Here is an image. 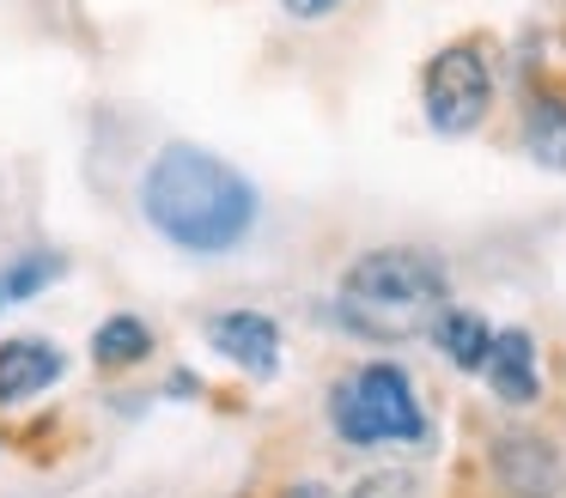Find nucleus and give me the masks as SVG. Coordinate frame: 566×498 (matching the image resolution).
I'll list each match as a JSON object with an SVG mask.
<instances>
[{
  "instance_id": "nucleus-5",
  "label": "nucleus",
  "mask_w": 566,
  "mask_h": 498,
  "mask_svg": "<svg viewBox=\"0 0 566 498\" xmlns=\"http://www.w3.org/2000/svg\"><path fill=\"white\" fill-rule=\"evenodd\" d=\"M208 347L220 352L226 364H238L244 377L269 383L281 371V322L262 310H213L208 316Z\"/></svg>"
},
{
  "instance_id": "nucleus-7",
  "label": "nucleus",
  "mask_w": 566,
  "mask_h": 498,
  "mask_svg": "<svg viewBox=\"0 0 566 498\" xmlns=\"http://www.w3.org/2000/svg\"><path fill=\"white\" fill-rule=\"evenodd\" d=\"M67 371V352L43 335H25V340H0V407H19V401L55 389Z\"/></svg>"
},
{
  "instance_id": "nucleus-10",
  "label": "nucleus",
  "mask_w": 566,
  "mask_h": 498,
  "mask_svg": "<svg viewBox=\"0 0 566 498\" xmlns=\"http://www.w3.org/2000/svg\"><path fill=\"white\" fill-rule=\"evenodd\" d=\"M62 274H67V255H55V250H25L13 262H0V316L13 304H31L38 292H50Z\"/></svg>"
},
{
  "instance_id": "nucleus-11",
  "label": "nucleus",
  "mask_w": 566,
  "mask_h": 498,
  "mask_svg": "<svg viewBox=\"0 0 566 498\" xmlns=\"http://www.w3.org/2000/svg\"><path fill=\"white\" fill-rule=\"evenodd\" d=\"M153 352V328L140 322V316H104L98 335H92V359L104 364V371H128V364H140Z\"/></svg>"
},
{
  "instance_id": "nucleus-12",
  "label": "nucleus",
  "mask_w": 566,
  "mask_h": 498,
  "mask_svg": "<svg viewBox=\"0 0 566 498\" xmlns=\"http://www.w3.org/2000/svg\"><path fill=\"white\" fill-rule=\"evenodd\" d=\"M524 140H530V158H536V165L566 170V104L560 97H536V104H530Z\"/></svg>"
},
{
  "instance_id": "nucleus-2",
  "label": "nucleus",
  "mask_w": 566,
  "mask_h": 498,
  "mask_svg": "<svg viewBox=\"0 0 566 498\" xmlns=\"http://www.w3.org/2000/svg\"><path fill=\"white\" fill-rule=\"evenodd\" d=\"M444 310V262L427 250H366L342 267L335 316L366 340H408Z\"/></svg>"
},
{
  "instance_id": "nucleus-14",
  "label": "nucleus",
  "mask_w": 566,
  "mask_h": 498,
  "mask_svg": "<svg viewBox=\"0 0 566 498\" xmlns=\"http://www.w3.org/2000/svg\"><path fill=\"white\" fill-rule=\"evenodd\" d=\"M286 12H293V19H329L335 7H342V0H281Z\"/></svg>"
},
{
  "instance_id": "nucleus-6",
  "label": "nucleus",
  "mask_w": 566,
  "mask_h": 498,
  "mask_svg": "<svg viewBox=\"0 0 566 498\" xmlns=\"http://www.w3.org/2000/svg\"><path fill=\"white\" fill-rule=\"evenodd\" d=\"M493 480L512 498H554L560 492V456L536 432H500L493 437Z\"/></svg>"
},
{
  "instance_id": "nucleus-9",
  "label": "nucleus",
  "mask_w": 566,
  "mask_h": 498,
  "mask_svg": "<svg viewBox=\"0 0 566 498\" xmlns=\"http://www.w3.org/2000/svg\"><path fill=\"white\" fill-rule=\"evenodd\" d=\"M432 347L444 352V359L457 364V371H488V352H493V335L500 328L488 322L481 310H463V304H444L439 316H432Z\"/></svg>"
},
{
  "instance_id": "nucleus-8",
  "label": "nucleus",
  "mask_w": 566,
  "mask_h": 498,
  "mask_svg": "<svg viewBox=\"0 0 566 498\" xmlns=\"http://www.w3.org/2000/svg\"><path fill=\"white\" fill-rule=\"evenodd\" d=\"M488 389L505 401V407H530L542 395V371H536V340L530 328H500L493 335V352H488Z\"/></svg>"
},
{
  "instance_id": "nucleus-3",
  "label": "nucleus",
  "mask_w": 566,
  "mask_h": 498,
  "mask_svg": "<svg viewBox=\"0 0 566 498\" xmlns=\"http://www.w3.org/2000/svg\"><path fill=\"white\" fill-rule=\"evenodd\" d=\"M329 425L354 449H384V444H427V407L415 395V377L396 359H371L347 371L329 389Z\"/></svg>"
},
{
  "instance_id": "nucleus-13",
  "label": "nucleus",
  "mask_w": 566,
  "mask_h": 498,
  "mask_svg": "<svg viewBox=\"0 0 566 498\" xmlns=\"http://www.w3.org/2000/svg\"><path fill=\"white\" fill-rule=\"evenodd\" d=\"M347 498H415V474H371Z\"/></svg>"
},
{
  "instance_id": "nucleus-4",
  "label": "nucleus",
  "mask_w": 566,
  "mask_h": 498,
  "mask_svg": "<svg viewBox=\"0 0 566 498\" xmlns=\"http://www.w3.org/2000/svg\"><path fill=\"white\" fill-rule=\"evenodd\" d=\"M420 109H427L432 134H475L493 109V67L475 43H451L427 61V80H420Z\"/></svg>"
},
{
  "instance_id": "nucleus-1",
  "label": "nucleus",
  "mask_w": 566,
  "mask_h": 498,
  "mask_svg": "<svg viewBox=\"0 0 566 498\" xmlns=\"http://www.w3.org/2000/svg\"><path fill=\"white\" fill-rule=\"evenodd\" d=\"M140 213L189 255H226L256 231V182L208 146L171 140L140 177Z\"/></svg>"
}]
</instances>
